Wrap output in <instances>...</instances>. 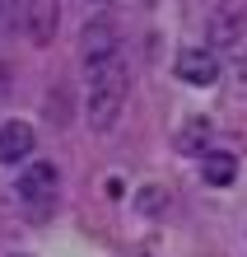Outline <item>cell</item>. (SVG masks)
Wrapping results in <instances>:
<instances>
[{"instance_id": "6", "label": "cell", "mask_w": 247, "mask_h": 257, "mask_svg": "<svg viewBox=\"0 0 247 257\" xmlns=\"http://www.w3.org/2000/svg\"><path fill=\"white\" fill-rule=\"evenodd\" d=\"M24 24H28V38H33V42H52L56 38V24H61L56 0H28Z\"/></svg>"}, {"instance_id": "4", "label": "cell", "mask_w": 247, "mask_h": 257, "mask_svg": "<svg viewBox=\"0 0 247 257\" xmlns=\"http://www.w3.org/2000/svg\"><path fill=\"white\" fill-rule=\"evenodd\" d=\"M107 56H117V28L107 24V19H98V24L84 28L80 61H84V66H98V61H107Z\"/></svg>"}, {"instance_id": "7", "label": "cell", "mask_w": 247, "mask_h": 257, "mask_svg": "<svg viewBox=\"0 0 247 257\" xmlns=\"http://www.w3.org/2000/svg\"><path fill=\"white\" fill-rule=\"evenodd\" d=\"M238 173V159L233 155H205L200 159V178H205V187H228Z\"/></svg>"}, {"instance_id": "3", "label": "cell", "mask_w": 247, "mask_h": 257, "mask_svg": "<svg viewBox=\"0 0 247 257\" xmlns=\"http://www.w3.org/2000/svg\"><path fill=\"white\" fill-rule=\"evenodd\" d=\"M33 150H38V136L28 122H0V164H24V159H33Z\"/></svg>"}, {"instance_id": "1", "label": "cell", "mask_w": 247, "mask_h": 257, "mask_svg": "<svg viewBox=\"0 0 247 257\" xmlns=\"http://www.w3.org/2000/svg\"><path fill=\"white\" fill-rule=\"evenodd\" d=\"M89 75V98H84V117L94 131H112L121 108H126V89H131V75H126V61L117 56H107L98 66H84Z\"/></svg>"}, {"instance_id": "8", "label": "cell", "mask_w": 247, "mask_h": 257, "mask_svg": "<svg viewBox=\"0 0 247 257\" xmlns=\"http://www.w3.org/2000/svg\"><path fill=\"white\" fill-rule=\"evenodd\" d=\"M0 5H5V0H0Z\"/></svg>"}, {"instance_id": "2", "label": "cell", "mask_w": 247, "mask_h": 257, "mask_svg": "<svg viewBox=\"0 0 247 257\" xmlns=\"http://www.w3.org/2000/svg\"><path fill=\"white\" fill-rule=\"evenodd\" d=\"M56 187H61L56 164L33 159V164H24L19 183H14V196H19V206H28L33 215H47V210H52V201H56Z\"/></svg>"}, {"instance_id": "5", "label": "cell", "mask_w": 247, "mask_h": 257, "mask_svg": "<svg viewBox=\"0 0 247 257\" xmlns=\"http://www.w3.org/2000/svg\"><path fill=\"white\" fill-rule=\"evenodd\" d=\"M177 75L187 84H214V80H219V56L205 52V47H187L177 56Z\"/></svg>"}]
</instances>
